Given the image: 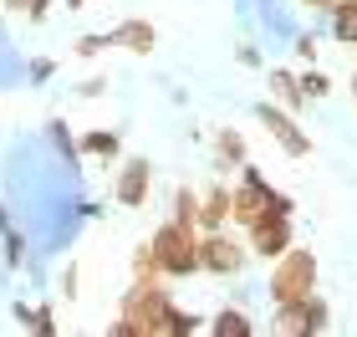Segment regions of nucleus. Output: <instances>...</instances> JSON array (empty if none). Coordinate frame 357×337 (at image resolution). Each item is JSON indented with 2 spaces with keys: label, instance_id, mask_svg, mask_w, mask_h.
Returning a JSON list of instances; mask_svg holds the SVG:
<instances>
[{
  "label": "nucleus",
  "instance_id": "nucleus-1",
  "mask_svg": "<svg viewBox=\"0 0 357 337\" xmlns=\"http://www.w3.org/2000/svg\"><path fill=\"white\" fill-rule=\"evenodd\" d=\"M169 317H174V301L164 292V281H133L123 292L118 322L107 332L112 337H169Z\"/></svg>",
  "mask_w": 357,
  "mask_h": 337
},
{
  "label": "nucleus",
  "instance_id": "nucleus-2",
  "mask_svg": "<svg viewBox=\"0 0 357 337\" xmlns=\"http://www.w3.org/2000/svg\"><path fill=\"white\" fill-rule=\"evenodd\" d=\"M266 215H291V200L281 189H271L250 164H240V184L230 189V220L240 230H250V225H261Z\"/></svg>",
  "mask_w": 357,
  "mask_h": 337
},
{
  "label": "nucleus",
  "instance_id": "nucleus-3",
  "mask_svg": "<svg viewBox=\"0 0 357 337\" xmlns=\"http://www.w3.org/2000/svg\"><path fill=\"white\" fill-rule=\"evenodd\" d=\"M312 292H317V255L301 246H286L271 266V301L281 307V301H301Z\"/></svg>",
  "mask_w": 357,
  "mask_h": 337
},
{
  "label": "nucleus",
  "instance_id": "nucleus-4",
  "mask_svg": "<svg viewBox=\"0 0 357 337\" xmlns=\"http://www.w3.org/2000/svg\"><path fill=\"white\" fill-rule=\"evenodd\" d=\"M149 246L158 255V266H164V276H194V271H199V230H194V225L164 220Z\"/></svg>",
  "mask_w": 357,
  "mask_h": 337
},
{
  "label": "nucleus",
  "instance_id": "nucleus-5",
  "mask_svg": "<svg viewBox=\"0 0 357 337\" xmlns=\"http://www.w3.org/2000/svg\"><path fill=\"white\" fill-rule=\"evenodd\" d=\"M245 246L225 230H199V271H209V276H240L245 271Z\"/></svg>",
  "mask_w": 357,
  "mask_h": 337
},
{
  "label": "nucleus",
  "instance_id": "nucleus-6",
  "mask_svg": "<svg viewBox=\"0 0 357 337\" xmlns=\"http://www.w3.org/2000/svg\"><path fill=\"white\" fill-rule=\"evenodd\" d=\"M327 322H332V312H327V301H321L317 292L301 297V301H281V307H275V332L281 337H317V332H327Z\"/></svg>",
  "mask_w": 357,
  "mask_h": 337
},
{
  "label": "nucleus",
  "instance_id": "nucleus-7",
  "mask_svg": "<svg viewBox=\"0 0 357 337\" xmlns=\"http://www.w3.org/2000/svg\"><path fill=\"white\" fill-rule=\"evenodd\" d=\"M255 118H261V128H266V133H271L275 143H281V149H286L291 158H306V153H312V138L301 133V123H296V112H291V107L261 103V107H255Z\"/></svg>",
  "mask_w": 357,
  "mask_h": 337
},
{
  "label": "nucleus",
  "instance_id": "nucleus-8",
  "mask_svg": "<svg viewBox=\"0 0 357 337\" xmlns=\"http://www.w3.org/2000/svg\"><path fill=\"white\" fill-rule=\"evenodd\" d=\"M149 189H153V164H149V158H123L118 184H112L118 204H123V210H143V204H149Z\"/></svg>",
  "mask_w": 357,
  "mask_h": 337
},
{
  "label": "nucleus",
  "instance_id": "nucleus-9",
  "mask_svg": "<svg viewBox=\"0 0 357 337\" xmlns=\"http://www.w3.org/2000/svg\"><path fill=\"white\" fill-rule=\"evenodd\" d=\"M286 246H291V215H266L261 225H250V255L275 261Z\"/></svg>",
  "mask_w": 357,
  "mask_h": 337
},
{
  "label": "nucleus",
  "instance_id": "nucleus-10",
  "mask_svg": "<svg viewBox=\"0 0 357 337\" xmlns=\"http://www.w3.org/2000/svg\"><path fill=\"white\" fill-rule=\"evenodd\" d=\"M153 21H143V15H133V21H118L107 31V46H123V52H133V57H149L153 52Z\"/></svg>",
  "mask_w": 357,
  "mask_h": 337
},
{
  "label": "nucleus",
  "instance_id": "nucleus-11",
  "mask_svg": "<svg viewBox=\"0 0 357 337\" xmlns=\"http://www.w3.org/2000/svg\"><path fill=\"white\" fill-rule=\"evenodd\" d=\"M194 225L199 230H220V225H230V189L215 184L209 195L199 200V215H194Z\"/></svg>",
  "mask_w": 357,
  "mask_h": 337
},
{
  "label": "nucleus",
  "instance_id": "nucleus-12",
  "mask_svg": "<svg viewBox=\"0 0 357 337\" xmlns=\"http://www.w3.org/2000/svg\"><path fill=\"white\" fill-rule=\"evenodd\" d=\"M266 82H271L275 98H281V107H291V112L306 107V92H301V82H296V72H291V67H271Z\"/></svg>",
  "mask_w": 357,
  "mask_h": 337
},
{
  "label": "nucleus",
  "instance_id": "nucleus-13",
  "mask_svg": "<svg viewBox=\"0 0 357 337\" xmlns=\"http://www.w3.org/2000/svg\"><path fill=\"white\" fill-rule=\"evenodd\" d=\"M215 164H220V169H240V164H250L245 138H240L235 128H220V133H215Z\"/></svg>",
  "mask_w": 357,
  "mask_h": 337
},
{
  "label": "nucleus",
  "instance_id": "nucleus-14",
  "mask_svg": "<svg viewBox=\"0 0 357 337\" xmlns=\"http://www.w3.org/2000/svg\"><path fill=\"white\" fill-rule=\"evenodd\" d=\"M332 36L342 46H357V0H332Z\"/></svg>",
  "mask_w": 357,
  "mask_h": 337
},
{
  "label": "nucleus",
  "instance_id": "nucleus-15",
  "mask_svg": "<svg viewBox=\"0 0 357 337\" xmlns=\"http://www.w3.org/2000/svg\"><path fill=\"white\" fill-rule=\"evenodd\" d=\"M209 332H215V337H250V332H255V322H250V317L240 312V307H225L215 322H209Z\"/></svg>",
  "mask_w": 357,
  "mask_h": 337
},
{
  "label": "nucleus",
  "instance_id": "nucleus-16",
  "mask_svg": "<svg viewBox=\"0 0 357 337\" xmlns=\"http://www.w3.org/2000/svg\"><path fill=\"white\" fill-rule=\"evenodd\" d=\"M133 281H164V266H158V255H153L149 240L133 250Z\"/></svg>",
  "mask_w": 357,
  "mask_h": 337
},
{
  "label": "nucleus",
  "instance_id": "nucleus-17",
  "mask_svg": "<svg viewBox=\"0 0 357 337\" xmlns=\"http://www.w3.org/2000/svg\"><path fill=\"white\" fill-rule=\"evenodd\" d=\"M194 215H199V195H194L189 184H178V189H174V215H169V220L194 225ZM194 230H199V225H194Z\"/></svg>",
  "mask_w": 357,
  "mask_h": 337
},
{
  "label": "nucleus",
  "instance_id": "nucleus-18",
  "mask_svg": "<svg viewBox=\"0 0 357 337\" xmlns=\"http://www.w3.org/2000/svg\"><path fill=\"white\" fill-rule=\"evenodd\" d=\"M82 153H92V158H112V153H118V133H112V128H97V133L82 138Z\"/></svg>",
  "mask_w": 357,
  "mask_h": 337
},
{
  "label": "nucleus",
  "instance_id": "nucleus-19",
  "mask_svg": "<svg viewBox=\"0 0 357 337\" xmlns=\"http://www.w3.org/2000/svg\"><path fill=\"white\" fill-rule=\"evenodd\" d=\"M15 317H21V327H31V332H56V322H52V312H41V307H15Z\"/></svg>",
  "mask_w": 357,
  "mask_h": 337
},
{
  "label": "nucleus",
  "instance_id": "nucleus-20",
  "mask_svg": "<svg viewBox=\"0 0 357 337\" xmlns=\"http://www.w3.org/2000/svg\"><path fill=\"white\" fill-rule=\"evenodd\" d=\"M296 82H301V92H306V103L332 92V77H321V72H306V77H296Z\"/></svg>",
  "mask_w": 357,
  "mask_h": 337
},
{
  "label": "nucleus",
  "instance_id": "nucleus-21",
  "mask_svg": "<svg viewBox=\"0 0 357 337\" xmlns=\"http://www.w3.org/2000/svg\"><path fill=\"white\" fill-rule=\"evenodd\" d=\"M107 46V36H87V41H77V57H97Z\"/></svg>",
  "mask_w": 357,
  "mask_h": 337
},
{
  "label": "nucleus",
  "instance_id": "nucleus-22",
  "mask_svg": "<svg viewBox=\"0 0 357 337\" xmlns=\"http://www.w3.org/2000/svg\"><path fill=\"white\" fill-rule=\"evenodd\" d=\"M296 57L301 61H317V41L312 36H296Z\"/></svg>",
  "mask_w": 357,
  "mask_h": 337
},
{
  "label": "nucleus",
  "instance_id": "nucleus-23",
  "mask_svg": "<svg viewBox=\"0 0 357 337\" xmlns=\"http://www.w3.org/2000/svg\"><path fill=\"white\" fill-rule=\"evenodd\" d=\"M52 77V61H31V82H46Z\"/></svg>",
  "mask_w": 357,
  "mask_h": 337
},
{
  "label": "nucleus",
  "instance_id": "nucleus-24",
  "mask_svg": "<svg viewBox=\"0 0 357 337\" xmlns=\"http://www.w3.org/2000/svg\"><path fill=\"white\" fill-rule=\"evenodd\" d=\"M26 15H31V21H41V15H46V0H26Z\"/></svg>",
  "mask_w": 357,
  "mask_h": 337
},
{
  "label": "nucleus",
  "instance_id": "nucleus-25",
  "mask_svg": "<svg viewBox=\"0 0 357 337\" xmlns=\"http://www.w3.org/2000/svg\"><path fill=\"white\" fill-rule=\"evenodd\" d=\"M6 10H26V0H6Z\"/></svg>",
  "mask_w": 357,
  "mask_h": 337
},
{
  "label": "nucleus",
  "instance_id": "nucleus-26",
  "mask_svg": "<svg viewBox=\"0 0 357 337\" xmlns=\"http://www.w3.org/2000/svg\"><path fill=\"white\" fill-rule=\"evenodd\" d=\"M301 6H332V0H301Z\"/></svg>",
  "mask_w": 357,
  "mask_h": 337
},
{
  "label": "nucleus",
  "instance_id": "nucleus-27",
  "mask_svg": "<svg viewBox=\"0 0 357 337\" xmlns=\"http://www.w3.org/2000/svg\"><path fill=\"white\" fill-rule=\"evenodd\" d=\"M67 6H72V10H82V6H87V0H67Z\"/></svg>",
  "mask_w": 357,
  "mask_h": 337
},
{
  "label": "nucleus",
  "instance_id": "nucleus-28",
  "mask_svg": "<svg viewBox=\"0 0 357 337\" xmlns=\"http://www.w3.org/2000/svg\"><path fill=\"white\" fill-rule=\"evenodd\" d=\"M352 98H357V77H352Z\"/></svg>",
  "mask_w": 357,
  "mask_h": 337
}]
</instances>
